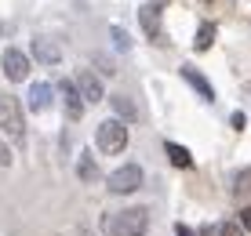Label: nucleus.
<instances>
[{
    "label": "nucleus",
    "instance_id": "obj_20",
    "mask_svg": "<svg viewBox=\"0 0 251 236\" xmlns=\"http://www.w3.org/2000/svg\"><path fill=\"white\" fill-rule=\"evenodd\" d=\"M244 124H248V117H244V113H233V127H237V131H244Z\"/></svg>",
    "mask_w": 251,
    "mask_h": 236
},
{
    "label": "nucleus",
    "instance_id": "obj_3",
    "mask_svg": "<svg viewBox=\"0 0 251 236\" xmlns=\"http://www.w3.org/2000/svg\"><path fill=\"white\" fill-rule=\"evenodd\" d=\"M95 145H99V153H106V156L124 153V145H127V124H124V120H117V117L102 120V124L95 127Z\"/></svg>",
    "mask_w": 251,
    "mask_h": 236
},
{
    "label": "nucleus",
    "instance_id": "obj_2",
    "mask_svg": "<svg viewBox=\"0 0 251 236\" xmlns=\"http://www.w3.org/2000/svg\"><path fill=\"white\" fill-rule=\"evenodd\" d=\"M0 135L11 138L15 145L25 142V120H22V106L15 94H0Z\"/></svg>",
    "mask_w": 251,
    "mask_h": 236
},
{
    "label": "nucleus",
    "instance_id": "obj_8",
    "mask_svg": "<svg viewBox=\"0 0 251 236\" xmlns=\"http://www.w3.org/2000/svg\"><path fill=\"white\" fill-rule=\"evenodd\" d=\"M138 25L146 29V37H150L153 44H160L164 33H160V7L157 4H142L138 7Z\"/></svg>",
    "mask_w": 251,
    "mask_h": 236
},
{
    "label": "nucleus",
    "instance_id": "obj_1",
    "mask_svg": "<svg viewBox=\"0 0 251 236\" xmlns=\"http://www.w3.org/2000/svg\"><path fill=\"white\" fill-rule=\"evenodd\" d=\"M146 229H150V211L146 207H124V211H109L102 218L106 236H146Z\"/></svg>",
    "mask_w": 251,
    "mask_h": 236
},
{
    "label": "nucleus",
    "instance_id": "obj_13",
    "mask_svg": "<svg viewBox=\"0 0 251 236\" xmlns=\"http://www.w3.org/2000/svg\"><path fill=\"white\" fill-rule=\"evenodd\" d=\"M109 106H113V113H117V120H138V109H135V102L127 98V94H113V98H109Z\"/></svg>",
    "mask_w": 251,
    "mask_h": 236
},
{
    "label": "nucleus",
    "instance_id": "obj_7",
    "mask_svg": "<svg viewBox=\"0 0 251 236\" xmlns=\"http://www.w3.org/2000/svg\"><path fill=\"white\" fill-rule=\"evenodd\" d=\"M58 94H62V109L69 120H80L84 117V102H80V91H76L73 80H58Z\"/></svg>",
    "mask_w": 251,
    "mask_h": 236
},
{
    "label": "nucleus",
    "instance_id": "obj_9",
    "mask_svg": "<svg viewBox=\"0 0 251 236\" xmlns=\"http://www.w3.org/2000/svg\"><path fill=\"white\" fill-rule=\"evenodd\" d=\"M33 58L44 62V66H58L62 62V47H58L55 40H48V37H37L33 40Z\"/></svg>",
    "mask_w": 251,
    "mask_h": 236
},
{
    "label": "nucleus",
    "instance_id": "obj_5",
    "mask_svg": "<svg viewBox=\"0 0 251 236\" xmlns=\"http://www.w3.org/2000/svg\"><path fill=\"white\" fill-rule=\"evenodd\" d=\"M73 84H76V91H80V98L88 102V106H99V102L106 98V87H102V80L91 69H80V73L73 76Z\"/></svg>",
    "mask_w": 251,
    "mask_h": 236
},
{
    "label": "nucleus",
    "instance_id": "obj_11",
    "mask_svg": "<svg viewBox=\"0 0 251 236\" xmlns=\"http://www.w3.org/2000/svg\"><path fill=\"white\" fill-rule=\"evenodd\" d=\"M51 94H55V91H51V84H44V80L33 84V87H29V109H33V113H44V109L51 106Z\"/></svg>",
    "mask_w": 251,
    "mask_h": 236
},
{
    "label": "nucleus",
    "instance_id": "obj_10",
    "mask_svg": "<svg viewBox=\"0 0 251 236\" xmlns=\"http://www.w3.org/2000/svg\"><path fill=\"white\" fill-rule=\"evenodd\" d=\"M182 76H186V84H189V87H193V91H197V94H201V98H204V102H215V87H211V84H207V76H204V73H197V69H193V66H182Z\"/></svg>",
    "mask_w": 251,
    "mask_h": 236
},
{
    "label": "nucleus",
    "instance_id": "obj_16",
    "mask_svg": "<svg viewBox=\"0 0 251 236\" xmlns=\"http://www.w3.org/2000/svg\"><path fill=\"white\" fill-rule=\"evenodd\" d=\"M109 37H113L117 51H131V37H127V33L120 29V25H113V29H109Z\"/></svg>",
    "mask_w": 251,
    "mask_h": 236
},
{
    "label": "nucleus",
    "instance_id": "obj_12",
    "mask_svg": "<svg viewBox=\"0 0 251 236\" xmlns=\"http://www.w3.org/2000/svg\"><path fill=\"white\" fill-rule=\"evenodd\" d=\"M164 153H168V160L175 164V167H193V153L186 149V145H178V142H164Z\"/></svg>",
    "mask_w": 251,
    "mask_h": 236
},
{
    "label": "nucleus",
    "instance_id": "obj_22",
    "mask_svg": "<svg viewBox=\"0 0 251 236\" xmlns=\"http://www.w3.org/2000/svg\"><path fill=\"white\" fill-rule=\"evenodd\" d=\"M153 4H168V0H153Z\"/></svg>",
    "mask_w": 251,
    "mask_h": 236
},
{
    "label": "nucleus",
    "instance_id": "obj_18",
    "mask_svg": "<svg viewBox=\"0 0 251 236\" xmlns=\"http://www.w3.org/2000/svg\"><path fill=\"white\" fill-rule=\"evenodd\" d=\"M7 164H11V149H7L4 138H0V167H7Z\"/></svg>",
    "mask_w": 251,
    "mask_h": 236
},
{
    "label": "nucleus",
    "instance_id": "obj_14",
    "mask_svg": "<svg viewBox=\"0 0 251 236\" xmlns=\"http://www.w3.org/2000/svg\"><path fill=\"white\" fill-rule=\"evenodd\" d=\"M215 44V22H204L201 29H197V37H193V47L197 51H207Z\"/></svg>",
    "mask_w": 251,
    "mask_h": 236
},
{
    "label": "nucleus",
    "instance_id": "obj_19",
    "mask_svg": "<svg viewBox=\"0 0 251 236\" xmlns=\"http://www.w3.org/2000/svg\"><path fill=\"white\" fill-rule=\"evenodd\" d=\"M240 229L251 233V207H244V211H240Z\"/></svg>",
    "mask_w": 251,
    "mask_h": 236
},
{
    "label": "nucleus",
    "instance_id": "obj_6",
    "mask_svg": "<svg viewBox=\"0 0 251 236\" xmlns=\"http://www.w3.org/2000/svg\"><path fill=\"white\" fill-rule=\"evenodd\" d=\"M0 66H4V76H7V80H15V84L29 76V55L19 51V47H7L4 58H0Z\"/></svg>",
    "mask_w": 251,
    "mask_h": 236
},
{
    "label": "nucleus",
    "instance_id": "obj_15",
    "mask_svg": "<svg viewBox=\"0 0 251 236\" xmlns=\"http://www.w3.org/2000/svg\"><path fill=\"white\" fill-rule=\"evenodd\" d=\"M76 174H80L84 182H95V178H99V167H95V160H91L88 153H80V160H76Z\"/></svg>",
    "mask_w": 251,
    "mask_h": 236
},
{
    "label": "nucleus",
    "instance_id": "obj_17",
    "mask_svg": "<svg viewBox=\"0 0 251 236\" xmlns=\"http://www.w3.org/2000/svg\"><path fill=\"white\" fill-rule=\"evenodd\" d=\"M219 236H244V229H240V222H222Z\"/></svg>",
    "mask_w": 251,
    "mask_h": 236
},
{
    "label": "nucleus",
    "instance_id": "obj_21",
    "mask_svg": "<svg viewBox=\"0 0 251 236\" xmlns=\"http://www.w3.org/2000/svg\"><path fill=\"white\" fill-rule=\"evenodd\" d=\"M175 236H197V233L189 229V225H175Z\"/></svg>",
    "mask_w": 251,
    "mask_h": 236
},
{
    "label": "nucleus",
    "instance_id": "obj_4",
    "mask_svg": "<svg viewBox=\"0 0 251 236\" xmlns=\"http://www.w3.org/2000/svg\"><path fill=\"white\" fill-rule=\"evenodd\" d=\"M106 182H109V193L127 196V193H135V189L142 186V167H138V164H124V167H117Z\"/></svg>",
    "mask_w": 251,
    "mask_h": 236
}]
</instances>
